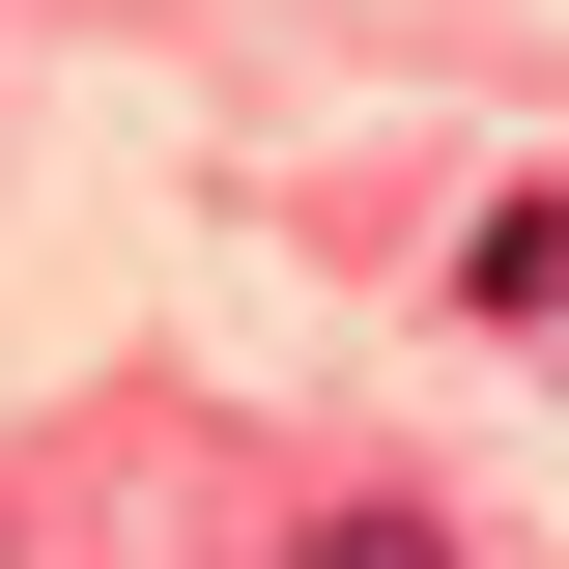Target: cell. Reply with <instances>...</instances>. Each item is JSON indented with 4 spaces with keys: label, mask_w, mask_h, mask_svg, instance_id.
<instances>
[{
    "label": "cell",
    "mask_w": 569,
    "mask_h": 569,
    "mask_svg": "<svg viewBox=\"0 0 569 569\" xmlns=\"http://www.w3.org/2000/svg\"><path fill=\"white\" fill-rule=\"evenodd\" d=\"M456 313H485V342H569V200H541V171L456 228Z\"/></svg>",
    "instance_id": "6da1fadb"
},
{
    "label": "cell",
    "mask_w": 569,
    "mask_h": 569,
    "mask_svg": "<svg viewBox=\"0 0 569 569\" xmlns=\"http://www.w3.org/2000/svg\"><path fill=\"white\" fill-rule=\"evenodd\" d=\"M284 569H456V512H313Z\"/></svg>",
    "instance_id": "7a4b0ae2"
},
{
    "label": "cell",
    "mask_w": 569,
    "mask_h": 569,
    "mask_svg": "<svg viewBox=\"0 0 569 569\" xmlns=\"http://www.w3.org/2000/svg\"><path fill=\"white\" fill-rule=\"evenodd\" d=\"M541 370H569V342H541Z\"/></svg>",
    "instance_id": "3957f363"
}]
</instances>
